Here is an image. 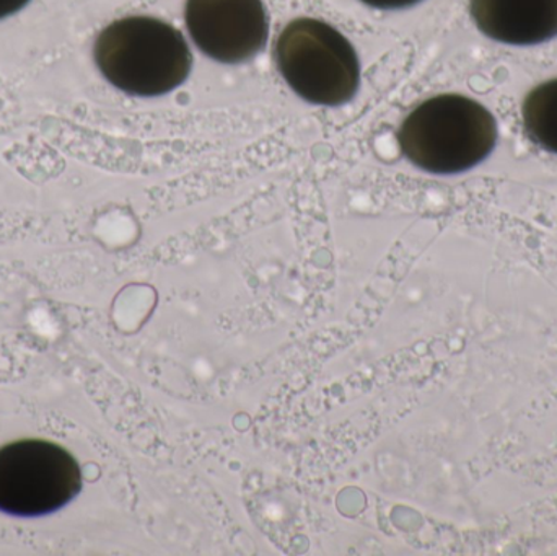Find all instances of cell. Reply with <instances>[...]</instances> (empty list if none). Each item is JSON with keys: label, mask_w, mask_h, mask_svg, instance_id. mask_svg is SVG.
<instances>
[{"label": "cell", "mask_w": 557, "mask_h": 556, "mask_svg": "<svg viewBox=\"0 0 557 556\" xmlns=\"http://www.w3.org/2000/svg\"><path fill=\"white\" fill-rule=\"evenodd\" d=\"M95 61L110 84L137 97L169 94L188 78L193 55L180 29L153 16H126L95 42Z\"/></svg>", "instance_id": "obj_1"}, {"label": "cell", "mask_w": 557, "mask_h": 556, "mask_svg": "<svg viewBox=\"0 0 557 556\" xmlns=\"http://www.w3.org/2000/svg\"><path fill=\"white\" fill-rule=\"evenodd\" d=\"M398 140L406 159L419 169L454 175L491 156L497 124L491 111L478 101L445 94L414 108L403 121Z\"/></svg>", "instance_id": "obj_2"}, {"label": "cell", "mask_w": 557, "mask_h": 556, "mask_svg": "<svg viewBox=\"0 0 557 556\" xmlns=\"http://www.w3.org/2000/svg\"><path fill=\"white\" fill-rule=\"evenodd\" d=\"M274 52L278 72L288 87L310 103L339 107L359 88L356 49L326 22L294 20L282 29Z\"/></svg>", "instance_id": "obj_3"}, {"label": "cell", "mask_w": 557, "mask_h": 556, "mask_svg": "<svg viewBox=\"0 0 557 556\" xmlns=\"http://www.w3.org/2000/svg\"><path fill=\"white\" fill-rule=\"evenodd\" d=\"M81 490V467L64 447L26 440L0 449V511L18 518L49 515Z\"/></svg>", "instance_id": "obj_4"}, {"label": "cell", "mask_w": 557, "mask_h": 556, "mask_svg": "<svg viewBox=\"0 0 557 556\" xmlns=\"http://www.w3.org/2000/svg\"><path fill=\"white\" fill-rule=\"evenodd\" d=\"M185 15L196 46L224 64L248 61L267 45L263 0H188Z\"/></svg>", "instance_id": "obj_5"}, {"label": "cell", "mask_w": 557, "mask_h": 556, "mask_svg": "<svg viewBox=\"0 0 557 556\" xmlns=\"http://www.w3.org/2000/svg\"><path fill=\"white\" fill-rule=\"evenodd\" d=\"M478 28L499 42L542 45L557 36V0H471Z\"/></svg>", "instance_id": "obj_6"}, {"label": "cell", "mask_w": 557, "mask_h": 556, "mask_svg": "<svg viewBox=\"0 0 557 556\" xmlns=\"http://www.w3.org/2000/svg\"><path fill=\"white\" fill-rule=\"evenodd\" d=\"M522 116L530 139L542 149L557 153V78L530 91L523 101Z\"/></svg>", "instance_id": "obj_7"}, {"label": "cell", "mask_w": 557, "mask_h": 556, "mask_svg": "<svg viewBox=\"0 0 557 556\" xmlns=\"http://www.w3.org/2000/svg\"><path fill=\"white\" fill-rule=\"evenodd\" d=\"M367 5L375 7L382 10L406 9V7L416 5L421 0H362Z\"/></svg>", "instance_id": "obj_8"}, {"label": "cell", "mask_w": 557, "mask_h": 556, "mask_svg": "<svg viewBox=\"0 0 557 556\" xmlns=\"http://www.w3.org/2000/svg\"><path fill=\"white\" fill-rule=\"evenodd\" d=\"M28 2L29 0H0V18H5V16L18 12Z\"/></svg>", "instance_id": "obj_9"}]
</instances>
